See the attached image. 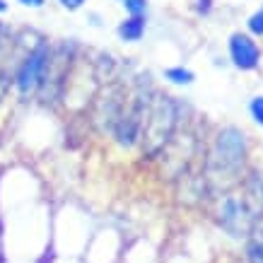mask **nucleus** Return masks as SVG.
Returning a JSON list of instances; mask_svg holds the SVG:
<instances>
[{
  "label": "nucleus",
  "instance_id": "1",
  "mask_svg": "<svg viewBox=\"0 0 263 263\" xmlns=\"http://www.w3.org/2000/svg\"><path fill=\"white\" fill-rule=\"evenodd\" d=\"M247 157V143L237 128H224L215 138L210 160H208V172L210 179H234L237 172L244 164Z\"/></svg>",
  "mask_w": 263,
  "mask_h": 263
},
{
  "label": "nucleus",
  "instance_id": "2",
  "mask_svg": "<svg viewBox=\"0 0 263 263\" xmlns=\"http://www.w3.org/2000/svg\"><path fill=\"white\" fill-rule=\"evenodd\" d=\"M48 58H51V46H48V44H36V46L20 61L15 78H12L15 87L20 89V95L27 97L39 89L41 80H44V72H46Z\"/></svg>",
  "mask_w": 263,
  "mask_h": 263
},
{
  "label": "nucleus",
  "instance_id": "3",
  "mask_svg": "<svg viewBox=\"0 0 263 263\" xmlns=\"http://www.w3.org/2000/svg\"><path fill=\"white\" fill-rule=\"evenodd\" d=\"M258 215H261V210L249 198L227 196L222 200V208H220V224L230 232L232 237H244V234L251 232Z\"/></svg>",
  "mask_w": 263,
  "mask_h": 263
},
{
  "label": "nucleus",
  "instance_id": "4",
  "mask_svg": "<svg viewBox=\"0 0 263 263\" xmlns=\"http://www.w3.org/2000/svg\"><path fill=\"white\" fill-rule=\"evenodd\" d=\"M230 56L237 68H241V70H254L256 65H258L261 51L256 46V41H251V36H247V34H234L230 39Z\"/></svg>",
  "mask_w": 263,
  "mask_h": 263
},
{
  "label": "nucleus",
  "instance_id": "5",
  "mask_svg": "<svg viewBox=\"0 0 263 263\" xmlns=\"http://www.w3.org/2000/svg\"><path fill=\"white\" fill-rule=\"evenodd\" d=\"M143 32H145V20L136 15H130V20L121 22V27H119V36L123 41H138L143 36Z\"/></svg>",
  "mask_w": 263,
  "mask_h": 263
},
{
  "label": "nucleus",
  "instance_id": "6",
  "mask_svg": "<svg viewBox=\"0 0 263 263\" xmlns=\"http://www.w3.org/2000/svg\"><path fill=\"white\" fill-rule=\"evenodd\" d=\"M167 80L176 82V85H189L193 80V72L186 68H169L167 70Z\"/></svg>",
  "mask_w": 263,
  "mask_h": 263
},
{
  "label": "nucleus",
  "instance_id": "7",
  "mask_svg": "<svg viewBox=\"0 0 263 263\" xmlns=\"http://www.w3.org/2000/svg\"><path fill=\"white\" fill-rule=\"evenodd\" d=\"M249 263H263V239H251L247 247Z\"/></svg>",
  "mask_w": 263,
  "mask_h": 263
},
{
  "label": "nucleus",
  "instance_id": "8",
  "mask_svg": "<svg viewBox=\"0 0 263 263\" xmlns=\"http://www.w3.org/2000/svg\"><path fill=\"white\" fill-rule=\"evenodd\" d=\"M121 3H123V8L130 15H136V17H143L145 8H147V0H121Z\"/></svg>",
  "mask_w": 263,
  "mask_h": 263
},
{
  "label": "nucleus",
  "instance_id": "9",
  "mask_svg": "<svg viewBox=\"0 0 263 263\" xmlns=\"http://www.w3.org/2000/svg\"><path fill=\"white\" fill-rule=\"evenodd\" d=\"M249 29H251L256 36H263V8L249 17Z\"/></svg>",
  "mask_w": 263,
  "mask_h": 263
},
{
  "label": "nucleus",
  "instance_id": "10",
  "mask_svg": "<svg viewBox=\"0 0 263 263\" xmlns=\"http://www.w3.org/2000/svg\"><path fill=\"white\" fill-rule=\"evenodd\" d=\"M251 116L263 126V97H256L254 102H251Z\"/></svg>",
  "mask_w": 263,
  "mask_h": 263
},
{
  "label": "nucleus",
  "instance_id": "11",
  "mask_svg": "<svg viewBox=\"0 0 263 263\" xmlns=\"http://www.w3.org/2000/svg\"><path fill=\"white\" fill-rule=\"evenodd\" d=\"M58 3H61L65 10H78L85 5V0H58Z\"/></svg>",
  "mask_w": 263,
  "mask_h": 263
},
{
  "label": "nucleus",
  "instance_id": "12",
  "mask_svg": "<svg viewBox=\"0 0 263 263\" xmlns=\"http://www.w3.org/2000/svg\"><path fill=\"white\" fill-rule=\"evenodd\" d=\"M210 3H213V0H193V5H196V10H198L200 15L210 12Z\"/></svg>",
  "mask_w": 263,
  "mask_h": 263
},
{
  "label": "nucleus",
  "instance_id": "13",
  "mask_svg": "<svg viewBox=\"0 0 263 263\" xmlns=\"http://www.w3.org/2000/svg\"><path fill=\"white\" fill-rule=\"evenodd\" d=\"M20 5H24V8H41L46 0H17Z\"/></svg>",
  "mask_w": 263,
  "mask_h": 263
},
{
  "label": "nucleus",
  "instance_id": "14",
  "mask_svg": "<svg viewBox=\"0 0 263 263\" xmlns=\"http://www.w3.org/2000/svg\"><path fill=\"white\" fill-rule=\"evenodd\" d=\"M8 10H10L8 0H0V15H3V12H8Z\"/></svg>",
  "mask_w": 263,
  "mask_h": 263
}]
</instances>
